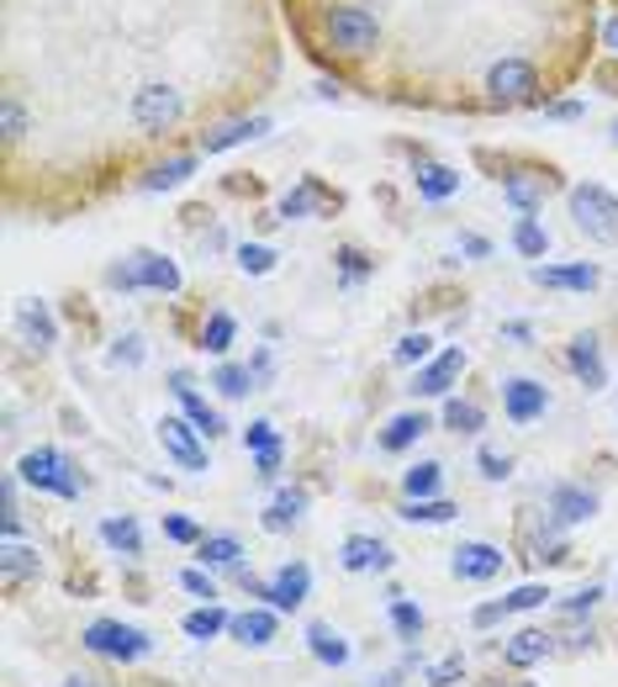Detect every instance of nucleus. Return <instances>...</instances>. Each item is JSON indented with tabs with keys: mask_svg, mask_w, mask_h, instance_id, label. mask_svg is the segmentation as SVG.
<instances>
[{
	"mask_svg": "<svg viewBox=\"0 0 618 687\" xmlns=\"http://www.w3.org/2000/svg\"><path fill=\"white\" fill-rule=\"evenodd\" d=\"M17 476H22L32 492H48V498H64V502H80V492H85L80 466H74L64 450H53V445L27 450L22 460H17Z\"/></svg>",
	"mask_w": 618,
	"mask_h": 687,
	"instance_id": "f257e3e1",
	"label": "nucleus"
},
{
	"mask_svg": "<svg viewBox=\"0 0 618 687\" xmlns=\"http://www.w3.org/2000/svg\"><path fill=\"white\" fill-rule=\"evenodd\" d=\"M80 645L101 656V662H117V666H133L143 656H154V635L138 629V624H122V618H91L80 629Z\"/></svg>",
	"mask_w": 618,
	"mask_h": 687,
	"instance_id": "f03ea898",
	"label": "nucleus"
},
{
	"mask_svg": "<svg viewBox=\"0 0 618 687\" xmlns=\"http://www.w3.org/2000/svg\"><path fill=\"white\" fill-rule=\"evenodd\" d=\"M566 207H570V222L593 238V243H618V196L608 186H597V180L570 186Z\"/></svg>",
	"mask_w": 618,
	"mask_h": 687,
	"instance_id": "7ed1b4c3",
	"label": "nucleus"
},
{
	"mask_svg": "<svg viewBox=\"0 0 618 687\" xmlns=\"http://www.w3.org/2000/svg\"><path fill=\"white\" fill-rule=\"evenodd\" d=\"M328 43L338 48V53H349V59L376 53V43H380L376 11H365V6H333L328 11Z\"/></svg>",
	"mask_w": 618,
	"mask_h": 687,
	"instance_id": "20e7f679",
	"label": "nucleus"
},
{
	"mask_svg": "<svg viewBox=\"0 0 618 687\" xmlns=\"http://www.w3.org/2000/svg\"><path fill=\"white\" fill-rule=\"evenodd\" d=\"M154 439H159V450H165L180 471H212V460H207V434L190 424L186 413H180V418H159V424H154Z\"/></svg>",
	"mask_w": 618,
	"mask_h": 687,
	"instance_id": "39448f33",
	"label": "nucleus"
},
{
	"mask_svg": "<svg viewBox=\"0 0 618 687\" xmlns=\"http://www.w3.org/2000/svg\"><path fill=\"white\" fill-rule=\"evenodd\" d=\"M307 597H312V566H307V561H281V566L264 576V597H260V603H270L275 614H296Z\"/></svg>",
	"mask_w": 618,
	"mask_h": 687,
	"instance_id": "423d86ee",
	"label": "nucleus"
},
{
	"mask_svg": "<svg viewBox=\"0 0 618 687\" xmlns=\"http://www.w3.org/2000/svg\"><path fill=\"white\" fill-rule=\"evenodd\" d=\"M127 112H133V122H138L143 133H169L180 122V112H186V101H180L175 85H143V91H133Z\"/></svg>",
	"mask_w": 618,
	"mask_h": 687,
	"instance_id": "0eeeda50",
	"label": "nucleus"
},
{
	"mask_svg": "<svg viewBox=\"0 0 618 687\" xmlns=\"http://www.w3.org/2000/svg\"><path fill=\"white\" fill-rule=\"evenodd\" d=\"M450 571H454V582H497L502 571H507V555L492 540H460L450 550Z\"/></svg>",
	"mask_w": 618,
	"mask_h": 687,
	"instance_id": "6e6552de",
	"label": "nucleus"
},
{
	"mask_svg": "<svg viewBox=\"0 0 618 687\" xmlns=\"http://www.w3.org/2000/svg\"><path fill=\"white\" fill-rule=\"evenodd\" d=\"M549 413V386L545 381H534V376H513V381H502V418L507 424H540Z\"/></svg>",
	"mask_w": 618,
	"mask_h": 687,
	"instance_id": "1a4fd4ad",
	"label": "nucleus"
},
{
	"mask_svg": "<svg viewBox=\"0 0 618 687\" xmlns=\"http://www.w3.org/2000/svg\"><path fill=\"white\" fill-rule=\"evenodd\" d=\"M486 91L502 106H528L540 95V74H534V64H523V59H502V64L486 70Z\"/></svg>",
	"mask_w": 618,
	"mask_h": 687,
	"instance_id": "9d476101",
	"label": "nucleus"
},
{
	"mask_svg": "<svg viewBox=\"0 0 618 687\" xmlns=\"http://www.w3.org/2000/svg\"><path fill=\"white\" fill-rule=\"evenodd\" d=\"M549 656H555V629H545V624H523L519 635L502 641V666L507 672H534Z\"/></svg>",
	"mask_w": 618,
	"mask_h": 687,
	"instance_id": "9b49d317",
	"label": "nucleus"
},
{
	"mask_svg": "<svg viewBox=\"0 0 618 687\" xmlns=\"http://www.w3.org/2000/svg\"><path fill=\"white\" fill-rule=\"evenodd\" d=\"M338 207H344V201H338L323 180H312V175H307L302 186H291L281 201H275V212H270V217H275V222H291V217H333Z\"/></svg>",
	"mask_w": 618,
	"mask_h": 687,
	"instance_id": "f8f14e48",
	"label": "nucleus"
},
{
	"mask_svg": "<svg viewBox=\"0 0 618 687\" xmlns=\"http://www.w3.org/2000/svg\"><path fill=\"white\" fill-rule=\"evenodd\" d=\"M597 492H587V487H570V481H555L545 498V513L555 529H576V523H593L597 519Z\"/></svg>",
	"mask_w": 618,
	"mask_h": 687,
	"instance_id": "ddd939ff",
	"label": "nucleus"
},
{
	"mask_svg": "<svg viewBox=\"0 0 618 687\" xmlns=\"http://www.w3.org/2000/svg\"><path fill=\"white\" fill-rule=\"evenodd\" d=\"M528 281L540 285V291H576V296H587L603 285V270L593 260H570V264H534L528 270Z\"/></svg>",
	"mask_w": 618,
	"mask_h": 687,
	"instance_id": "4468645a",
	"label": "nucleus"
},
{
	"mask_svg": "<svg viewBox=\"0 0 618 687\" xmlns=\"http://www.w3.org/2000/svg\"><path fill=\"white\" fill-rule=\"evenodd\" d=\"M460 371H465V350H444V355H433L428 365L412 371V386H407V392H412V397H450Z\"/></svg>",
	"mask_w": 618,
	"mask_h": 687,
	"instance_id": "2eb2a0df",
	"label": "nucleus"
},
{
	"mask_svg": "<svg viewBox=\"0 0 618 687\" xmlns=\"http://www.w3.org/2000/svg\"><path fill=\"white\" fill-rule=\"evenodd\" d=\"M338 566L344 571H376V576H386V571L397 566V550L386 545V540H376V534H349L344 545H338Z\"/></svg>",
	"mask_w": 618,
	"mask_h": 687,
	"instance_id": "dca6fc26",
	"label": "nucleus"
},
{
	"mask_svg": "<svg viewBox=\"0 0 618 687\" xmlns=\"http://www.w3.org/2000/svg\"><path fill=\"white\" fill-rule=\"evenodd\" d=\"M169 392H175V403L186 407V418H190L196 428H201L207 439H222V434H228L222 413H217V407L207 403V397H201L196 386H190V371H169Z\"/></svg>",
	"mask_w": 618,
	"mask_h": 687,
	"instance_id": "f3484780",
	"label": "nucleus"
},
{
	"mask_svg": "<svg viewBox=\"0 0 618 687\" xmlns=\"http://www.w3.org/2000/svg\"><path fill=\"white\" fill-rule=\"evenodd\" d=\"M566 371L582 381L587 392H603V386H608V365H603V344H597V333H576V339H570L566 344Z\"/></svg>",
	"mask_w": 618,
	"mask_h": 687,
	"instance_id": "a211bd4d",
	"label": "nucleus"
},
{
	"mask_svg": "<svg viewBox=\"0 0 618 687\" xmlns=\"http://www.w3.org/2000/svg\"><path fill=\"white\" fill-rule=\"evenodd\" d=\"M281 635V614L270 603H254V608H238L233 624H228V641L249 645V650H264V645Z\"/></svg>",
	"mask_w": 618,
	"mask_h": 687,
	"instance_id": "6ab92c4d",
	"label": "nucleus"
},
{
	"mask_svg": "<svg viewBox=\"0 0 618 687\" xmlns=\"http://www.w3.org/2000/svg\"><path fill=\"white\" fill-rule=\"evenodd\" d=\"M307 650H312V662L328 666V672H344V666L355 662V645L344 641L328 618H312L307 624Z\"/></svg>",
	"mask_w": 618,
	"mask_h": 687,
	"instance_id": "aec40b11",
	"label": "nucleus"
},
{
	"mask_svg": "<svg viewBox=\"0 0 618 687\" xmlns=\"http://www.w3.org/2000/svg\"><path fill=\"white\" fill-rule=\"evenodd\" d=\"M0 576H6L11 593L27 587V582H38V576H43V555H38V545H27V540H6V545H0Z\"/></svg>",
	"mask_w": 618,
	"mask_h": 687,
	"instance_id": "412c9836",
	"label": "nucleus"
},
{
	"mask_svg": "<svg viewBox=\"0 0 618 687\" xmlns=\"http://www.w3.org/2000/svg\"><path fill=\"white\" fill-rule=\"evenodd\" d=\"M270 127H275L270 117H233V122H222V127H212V133L201 138V154H228V148H238V143L264 138Z\"/></svg>",
	"mask_w": 618,
	"mask_h": 687,
	"instance_id": "4be33fe9",
	"label": "nucleus"
},
{
	"mask_svg": "<svg viewBox=\"0 0 618 687\" xmlns=\"http://www.w3.org/2000/svg\"><path fill=\"white\" fill-rule=\"evenodd\" d=\"M307 487H281L275 498H270V508H264V534H285V529H296L302 523V513H307Z\"/></svg>",
	"mask_w": 618,
	"mask_h": 687,
	"instance_id": "5701e85b",
	"label": "nucleus"
},
{
	"mask_svg": "<svg viewBox=\"0 0 618 687\" xmlns=\"http://www.w3.org/2000/svg\"><path fill=\"white\" fill-rule=\"evenodd\" d=\"M545 190H549V175H502V201L519 217L540 212V207H545Z\"/></svg>",
	"mask_w": 618,
	"mask_h": 687,
	"instance_id": "b1692460",
	"label": "nucleus"
},
{
	"mask_svg": "<svg viewBox=\"0 0 618 687\" xmlns=\"http://www.w3.org/2000/svg\"><path fill=\"white\" fill-rule=\"evenodd\" d=\"M133 260H138V281L143 291H165V296H175L180 291V264L169 260V254H154V249H133Z\"/></svg>",
	"mask_w": 618,
	"mask_h": 687,
	"instance_id": "393cba45",
	"label": "nucleus"
},
{
	"mask_svg": "<svg viewBox=\"0 0 618 687\" xmlns=\"http://www.w3.org/2000/svg\"><path fill=\"white\" fill-rule=\"evenodd\" d=\"M101 545L122 555V561H138L143 555V529L133 513H112V519H101Z\"/></svg>",
	"mask_w": 618,
	"mask_h": 687,
	"instance_id": "a878e982",
	"label": "nucleus"
},
{
	"mask_svg": "<svg viewBox=\"0 0 618 687\" xmlns=\"http://www.w3.org/2000/svg\"><path fill=\"white\" fill-rule=\"evenodd\" d=\"M428 428H433V418H428L423 407H418V413H397L391 424L380 428V450H386V455H402V450H412V445L423 439Z\"/></svg>",
	"mask_w": 618,
	"mask_h": 687,
	"instance_id": "bb28decb",
	"label": "nucleus"
},
{
	"mask_svg": "<svg viewBox=\"0 0 618 687\" xmlns=\"http://www.w3.org/2000/svg\"><path fill=\"white\" fill-rule=\"evenodd\" d=\"M228 624H233V608H222V603H201V608H190V614L180 618L186 641H196V645H207V641H217V635H228Z\"/></svg>",
	"mask_w": 618,
	"mask_h": 687,
	"instance_id": "cd10ccee",
	"label": "nucleus"
},
{
	"mask_svg": "<svg viewBox=\"0 0 618 687\" xmlns=\"http://www.w3.org/2000/svg\"><path fill=\"white\" fill-rule=\"evenodd\" d=\"M196 566H207V571L243 566V540H238V534H207V540L196 545Z\"/></svg>",
	"mask_w": 618,
	"mask_h": 687,
	"instance_id": "c85d7f7f",
	"label": "nucleus"
},
{
	"mask_svg": "<svg viewBox=\"0 0 618 687\" xmlns=\"http://www.w3.org/2000/svg\"><path fill=\"white\" fill-rule=\"evenodd\" d=\"M386 624H391V635H397V641L402 645H418L423 641V608H418V603H412V597H391V603H386Z\"/></svg>",
	"mask_w": 618,
	"mask_h": 687,
	"instance_id": "c756f323",
	"label": "nucleus"
},
{
	"mask_svg": "<svg viewBox=\"0 0 618 687\" xmlns=\"http://www.w3.org/2000/svg\"><path fill=\"white\" fill-rule=\"evenodd\" d=\"M412 180H418V196H423V201H450L454 190H460V175H454L450 165H433V159H418Z\"/></svg>",
	"mask_w": 618,
	"mask_h": 687,
	"instance_id": "7c9ffc66",
	"label": "nucleus"
},
{
	"mask_svg": "<svg viewBox=\"0 0 618 687\" xmlns=\"http://www.w3.org/2000/svg\"><path fill=\"white\" fill-rule=\"evenodd\" d=\"M444 492V466L439 460H418L402 471V498L407 502H423V498H439Z\"/></svg>",
	"mask_w": 618,
	"mask_h": 687,
	"instance_id": "2f4dec72",
	"label": "nucleus"
},
{
	"mask_svg": "<svg viewBox=\"0 0 618 687\" xmlns=\"http://www.w3.org/2000/svg\"><path fill=\"white\" fill-rule=\"evenodd\" d=\"M439 428H450V434H481V428H486V407L471 403V397H444Z\"/></svg>",
	"mask_w": 618,
	"mask_h": 687,
	"instance_id": "473e14b6",
	"label": "nucleus"
},
{
	"mask_svg": "<svg viewBox=\"0 0 618 687\" xmlns=\"http://www.w3.org/2000/svg\"><path fill=\"white\" fill-rule=\"evenodd\" d=\"M22 333L32 339V350H53V344H59V323H53V312H48L43 296L22 302Z\"/></svg>",
	"mask_w": 618,
	"mask_h": 687,
	"instance_id": "72a5a7b5",
	"label": "nucleus"
},
{
	"mask_svg": "<svg viewBox=\"0 0 618 687\" xmlns=\"http://www.w3.org/2000/svg\"><path fill=\"white\" fill-rule=\"evenodd\" d=\"M333 270H338V285H344V291H355L359 281L376 275V260H370L365 249H355V243H344V249H333Z\"/></svg>",
	"mask_w": 618,
	"mask_h": 687,
	"instance_id": "f704fd0d",
	"label": "nucleus"
},
{
	"mask_svg": "<svg viewBox=\"0 0 618 687\" xmlns=\"http://www.w3.org/2000/svg\"><path fill=\"white\" fill-rule=\"evenodd\" d=\"M207 386H217V392H222L228 403L249 397V392H260V386H254V371H249V365H238V360H222V365L212 371V381H207Z\"/></svg>",
	"mask_w": 618,
	"mask_h": 687,
	"instance_id": "c9c22d12",
	"label": "nucleus"
},
{
	"mask_svg": "<svg viewBox=\"0 0 618 687\" xmlns=\"http://www.w3.org/2000/svg\"><path fill=\"white\" fill-rule=\"evenodd\" d=\"M454 513H460L454 498H423V502H402V508H397L402 523H428V529H433V523H450Z\"/></svg>",
	"mask_w": 618,
	"mask_h": 687,
	"instance_id": "e433bc0d",
	"label": "nucleus"
},
{
	"mask_svg": "<svg viewBox=\"0 0 618 687\" xmlns=\"http://www.w3.org/2000/svg\"><path fill=\"white\" fill-rule=\"evenodd\" d=\"M233 339H238L233 312H207V323H201V350H207V355H228Z\"/></svg>",
	"mask_w": 618,
	"mask_h": 687,
	"instance_id": "4c0bfd02",
	"label": "nucleus"
},
{
	"mask_svg": "<svg viewBox=\"0 0 618 687\" xmlns=\"http://www.w3.org/2000/svg\"><path fill=\"white\" fill-rule=\"evenodd\" d=\"M513 249H519L523 260H545L549 254L545 222H540V217H519V222H513Z\"/></svg>",
	"mask_w": 618,
	"mask_h": 687,
	"instance_id": "58836bf2",
	"label": "nucleus"
},
{
	"mask_svg": "<svg viewBox=\"0 0 618 687\" xmlns=\"http://www.w3.org/2000/svg\"><path fill=\"white\" fill-rule=\"evenodd\" d=\"M190 169H196V154H180V159H165V165H154L143 175V190H175L180 180H190Z\"/></svg>",
	"mask_w": 618,
	"mask_h": 687,
	"instance_id": "ea45409f",
	"label": "nucleus"
},
{
	"mask_svg": "<svg viewBox=\"0 0 618 687\" xmlns=\"http://www.w3.org/2000/svg\"><path fill=\"white\" fill-rule=\"evenodd\" d=\"M391 360H397V365H407V371H418V365H428V360H433V333H402V339H397V350H391Z\"/></svg>",
	"mask_w": 618,
	"mask_h": 687,
	"instance_id": "a19ab883",
	"label": "nucleus"
},
{
	"mask_svg": "<svg viewBox=\"0 0 618 687\" xmlns=\"http://www.w3.org/2000/svg\"><path fill=\"white\" fill-rule=\"evenodd\" d=\"M603 597H608V587H603V582H587V587H576L570 597H555V614L561 618H587Z\"/></svg>",
	"mask_w": 618,
	"mask_h": 687,
	"instance_id": "79ce46f5",
	"label": "nucleus"
},
{
	"mask_svg": "<svg viewBox=\"0 0 618 687\" xmlns=\"http://www.w3.org/2000/svg\"><path fill=\"white\" fill-rule=\"evenodd\" d=\"M545 603H555V593H549L545 582H523V587H513V593L502 597L507 618H513V614H534V608H545Z\"/></svg>",
	"mask_w": 618,
	"mask_h": 687,
	"instance_id": "37998d69",
	"label": "nucleus"
},
{
	"mask_svg": "<svg viewBox=\"0 0 618 687\" xmlns=\"http://www.w3.org/2000/svg\"><path fill=\"white\" fill-rule=\"evenodd\" d=\"M233 260H238V270H243V275H270V270L281 264V254H275L270 243H238Z\"/></svg>",
	"mask_w": 618,
	"mask_h": 687,
	"instance_id": "c03bdc74",
	"label": "nucleus"
},
{
	"mask_svg": "<svg viewBox=\"0 0 618 687\" xmlns=\"http://www.w3.org/2000/svg\"><path fill=\"white\" fill-rule=\"evenodd\" d=\"M423 683L428 687H460V683H465V656H460V650H450V656L428 662L423 666Z\"/></svg>",
	"mask_w": 618,
	"mask_h": 687,
	"instance_id": "a18cd8bd",
	"label": "nucleus"
},
{
	"mask_svg": "<svg viewBox=\"0 0 618 687\" xmlns=\"http://www.w3.org/2000/svg\"><path fill=\"white\" fill-rule=\"evenodd\" d=\"M180 593H190L196 603H217V571H207V566H186L180 571Z\"/></svg>",
	"mask_w": 618,
	"mask_h": 687,
	"instance_id": "49530a36",
	"label": "nucleus"
},
{
	"mask_svg": "<svg viewBox=\"0 0 618 687\" xmlns=\"http://www.w3.org/2000/svg\"><path fill=\"white\" fill-rule=\"evenodd\" d=\"M159 529H165V540H175V545H190V550L207 540V529H201L196 519H186V513H165V519H159Z\"/></svg>",
	"mask_w": 618,
	"mask_h": 687,
	"instance_id": "de8ad7c7",
	"label": "nucleus"
},
{
	"mask_svg": "<svg viewBox=\"0 0 618 687\" xmlns=\"http://www.w3.org/2000/svg\"><path fill=\"white\" fill-rule=\"evenodd\" d=\"M0 133H6V143H22L27 138V106L17 101V95H6V101H0Z\"/></svg>",
	"mask_w": 618,
	"mask_h": 687,
	"instance_id": "09e8293b",
	"label": "nucleus"
},
{
	"mask_svg": "<svg viewBox=\"0 0 618 687\" xmlns=\"http://www.w3.org/2000/svg\"><path fill=\"white\" fill-rule=\"evenodd\" d=\"M475 471L486 476V481H507V476H513V455L492 450V445H481V450H475Z\"/></svg>",
	"mask_w": 618,
	"mask_h": 687,
	"instance_id": "8fccbe9b",
	"label": "nucleus"
},
{
	"mask_svg": "<svg viewBox=\"0 0 618 687\" xmlns=\"http://www.w3.org/2000/svg\"><path fill=\"white\" fill-rule=\"evenodd\" d=\"M275 445H281V428L270 424V418H254V424L243 428V450H249V455L275 450Z\"/></svg>",
	"mask_w": 618,
	"mask_h": 687,
	"instance_id": "3c124183",
	"label": "nucleus"
},
{
	"mask_svg": "<svg viewBox=\"0 0 618 687\" xmlns=\"http://www.w3.org/2000/svg\"><path fill=\"white\" fill-rule=\"evenodd\" d=\"M106 285H112V291H122V296H127V291H143L138 260H133V254H127V260H117L112 270H106Z\"/></svg>",
	"mask_w": 618,
	"mask_h": 687,
	"instance_id": "603ef678",
	"label": "nucleus"
},
{
	"mask_svg": "<svg viewBox=\"0 0 618 687\" xmlns=\"http://www.w3.org/2000/svg\"><path fill=\"white\" fill-rule=\"evenodd\" d=\"M281 460H285L281 445H275V450H260V455H254V481H260V487H270V481L281 476Z\"/></svg>",
	"mask_w": 618,
	"mask_h": 687,
	"instance_id": "864d4df0",
	"label": "nucleus"
},
{
	"mask_svg": "<svg viewBox=\"0 0 618 687\" xmlns=\"http://www.w3.org/2000/svg\"><path fill=\"white\" fill-rule=\"evenodd\" d=\"M112 365H127V371L143 365V339H138V333H122L117 350H112Z\"/></svg>",
	"mask_w": 618,
	"mask_h": 687,
	"instance_id": "5fc2aeb1",
	"label": "nucleus"
},
{
	"mask_svg": "<svg viewBox=\"0 0 618 687\" xmlns=\"http://www.w3.org/2000/svg\"><path fill=\"white\" fill-rule=\"evenodd\" d=\"M502 618H507L502 597H492V603H475V608H471V629H497Z\"/></svg>",
	"mask_w": 618,
	"mask_h": 687,
	"instance_id": "6e6d98bb",
	"label": "nucleus"
},
{
	"mask_svg": "<svg viewBox=\"0 0 618 687\" xmlns=\"http://www.w3.org/2000/svg\"><path fill=\"white\" fill-rule=\"evenodd\" d=\"M249 371H254V386H260V392L275 381V355H270V344H260V350L249 355Z\"/></svg>",
	"mask_w": 618,
	"mask_h": 687,
	"instance_id": "4d7b16f0",
	"label": "nucleus"
},
{
	"mask_svg": "<svg viewBox=\"0 0 618 687\" xmlns=\"http://www.w3.org/2000/svg\"><path fill=\"white\" fill-rule=\"evenodd\" d=\"M460 254H465V260H492V238L460 233Z\"/></svg>",
	"mask_w": 618,
	"mask_h": 687,
	"instance_id": "13d9d810",
	"label": "nucleus"
},
{
	"mask_svg": "<svg viewBox=\"0 0 618 687\" xmlns=\"http://www.w3.org/2000/svg\"><path fill=\"white\" fill-rule=\"evenodd\" d=\"M545 117H555V122H582V117H587V106H582V101H555V106H545Z\"/></svg>",
	"mask_w": 618,
	"mask_h": 687,
	"instance_id": "bf43d9fd",
	"label": "nucleus"
},
{
	"mask_svg": "<svg viewBox=\"0 0 618 687\" xmlns=\"http://www.w3.org/2000/svg\"><path fill=\"white\" fill-rule=\"evenodd\" d=\"M502 339H513V344H528V339H534V323L513 318V323H502Z\"/></svg>",
	"mask_w": 618,
	"mask_h": 687,
	"instance_id": "052dcab7",
	"label": "nucleus"
},
{
	"mask_svg": "<svg viewBox=\"0 0 618 687\" xmlns=\"http://www.w3.org/2000/svg\"><path fill=\"white\" fill-rule=\"evenodd\" d=\"M370 687H407V666H391V672H380Z\"/></svg>",
	"mask_w": 618,
	"mask_h": 687,
	"instance_id": "680f3d73",
	"label": "nucleus"
},
{
	"mask_svg": "<svg viewBox=\"0 0 618 687\" xmlns=\"http://www.w3.org/2000/svg\"><path fill=\"white\" fill-rule=\"evenodd\" d=\"M201 249H207V254H222V249H228V233H222V228H212V233L201 238Z\"/></svg>",
	"mask_w": 618,
	"mask_h": 687,
	"instance_id": "e2e57ef3",
	"label": "nucleus"
},
{
	"mask_svg": "<svg viewBox=\"0 0 618 687\" xmlns=\"http://www.w3.org/2000/svg\"><path fill=\"white\" fill-rule=\"evenodd\" d=\"M608 48H614V53H618V17H614V22H608Z\"/></svg>",
	"mask_w": 618,
	"mask_h": 687,
	"instance_id": "0e129e2a",
	"label": "nucleus"
},
{
	"mask_svg": "<svg viewBox=\"0 0 618 687\" xmlns=\"http://www.w3.org/2000/svg\"><path fill=\"white\" fill-rule=\"evenodd\" d=\"M64 687H101V683H95V677H70Z\"/></svg>",
	"mask_w": 618,
	"mask_h": 687,
	"instance_id": "69168bd1",
	"label": "nucleus"
},
{
	"mask_svg": "<svg viewBox=\"0 0 618 687\" xmlns=\"http://www.w3.org/2000/svg\"><path fill=\"white\" fill-rule=\"evenodd\" d=\"M513 687H540V683H513Z\"/></svg>",
	"mask_w": 618,
	"mask_h": 687,
	"instance_id": "338daca9",
	"label": "nucleus"
},
{
	"mask_svg": "<svg viewBox=\"0 0 618 687\" xmlns=\"http://www.w3.org/2000/svg\"><path fill=\"white\" fill-rule=\"evenodd\" d=\"M614 138H618V127H614Z\"/></svg>",
	"mask_w": 618,
	"mask_h": 687,
	"instance_id": "774afa93",
	"label": "nucleus"
}]
</instances>
